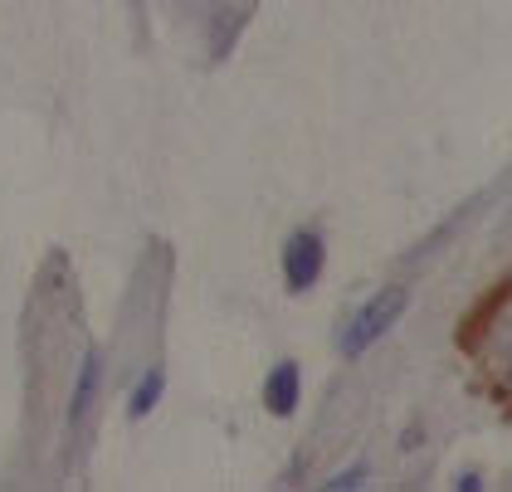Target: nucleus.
I'll return each instance as SVG.
<instances>
[{
  "label": "nucleus",
  "instance_id": "3",
  "mask_svg": "<svg viewBox=\"0 0 512 492\" xmlns=\"http://www.w3.org/2000/svg\"><path fill=\"white\" fill-rule=\"evenodd\" d=\"M298 395H303V376H298V361H278L269 380H264V405H269V415L288 419L298 410Z\"/></svg>",
  "mask_w": 512,
  "mask_h": 492
},
{
  "label": "nucleus",
  "instance_id": "5",
  "mask_svg": "<svg viewBox=\"0 0 512 492\" xmlns=\"http://www.w3.org/2000/svg\"><path fill=\"white\" fill-rule=\"evenodd\" d=\"M161 390H166V376L161 371H147V376L137 380V390H132V400H127V415L132 419H147L152 410H157Z\"/></svg>",
  "mask_w": 512,
  "mask_h": 492
},
{
  "label": "nucleus",
  "instance_id": "8",
  "mask_svg": "<svg viewBox=\"0 0 512 492\" xmlns=\"http://www.w3.org/2000/svg\"><path fill=\"white\" fill-rule=\"evenodd\" d=\"M508 380H512V366H508Z\"/></svg>",
  "mask_w": 512,
  "mask_h": 492
},
{
  "label": "nucleus",
  "instance_id": "4",
  "mask_svg": "<svg viewBox=\"0 0 512 492\" xmlns=\"http://www.w3.org/2000/svg\"><path fill=\"white\" fill-rule=\"evenodd\" d=\"M98 390H103V356L98 351H88L79 366V380H74V400H69V424H79L88 410H93V400H98Z\"/></svg>",
  "mask_w": 512,
  "mask_h": 492
},
{
  "label": "nucleus",
  "instance_id": "1",
  "mask_svg": "<svg viewBox=\"0 0 512 492\" xmlns=\"http://www.w3.org/2000/svg\"><path fill=\"white\" fill-rule=\"evenodd\" d=\"M405 307H410V293H405V288H381L371 303L352 312V322H347V327H342V337H337V351H342V356H352V361L356 356H366V351H371V346H376V341L386 337L395 322L405 317Z\"/></svg>",
  "mask_w": 512,
  "mask_h": 492
},
{
  "label": "nucleus",
  "instance_id": "7",
  "mask_svg": "<svg viewBox=\"0 0 512 492\" xmlns=\"http://www.w3.org/2000/svg\"><path fill=\"white\" fill-rule=\"evenodd\" d=\"M459 488H464V492H478L483 483H478V473H464V478H459Z\"/></svg>",
  "mask_w": 512,
  "mask_h": 492
},
{
  "label": "nucleus",
  "instance_id": "6",
  "mask_svg": "<svg viewBox=\"0 0 512 492\" xmlns=\"http://www.w3.org/2000/svg\"><path fill=\"white\" fill-rule=\"evenodd\" d=\"M361 478H366V463H356V468H342V473H332L322 488L327 492H347V488H361Z\"/></svg>",
  "mask_w": 512,
  "mask_h": 492
},
{
  "label": "nucleus",
  "instance_id": "2",
  "mask_svg": "<svg viewBox=\"0 0 512 492\" xmlns=\"http://www.w3.org/2000/svg\"><path fill=\"white\" fill-rule=\"evenodd\" d=\"M322 259H327V249H322V239L313 229L288 234V244H283V283H288V293H308L322 278Z\"/></svg>",
  "mask_w": 512,
  "mask_h": 492
}]
</instances>
